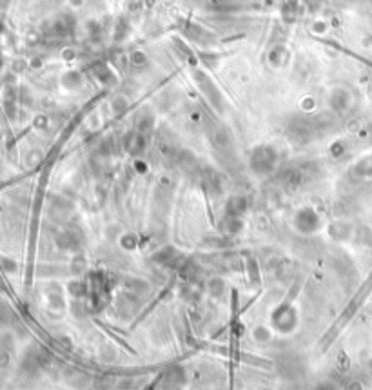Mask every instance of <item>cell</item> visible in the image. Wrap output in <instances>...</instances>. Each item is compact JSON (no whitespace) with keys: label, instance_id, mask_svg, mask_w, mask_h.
<instances>
[{"label":"cell","instance_id":"cell-1","mask_svg":"<svg viewBox=\"0 0 372 390\" xmlns=\"http://www.w3.org/2000/svg\"><path fill=\"white\" fill-rule=\"evenodd\" d=\"M278 160V152L271 145H258L249 158V165L256 174H269L274 169Z\"/></svg>","mask_w":372,"mask_h":390},{"label":"cell","instance_id":"cell-2","mask_svg":"<svg viewBox=\"0 0 372 390\" xmlns=\"http://www.w3.org/2000/svg\"><path fill=\"white\" fill-rule=\"evenodd\" d=\"M296 325H298V316H296V310L289 305L278 307V310L272 314V327L276 328L278 332L289 334L294 330Z\"/></svg>","mask_w":372,"mask_h":390},{"label":"cell","instance_id":"cell-3","mask_svg":"<svg viewBox=\"0 0 372 390\" xmlns=\"http://www.w3.org/2000/svg\"><path fill=\"white\" fill-rule=\"evenodd\" d=\"M321 220L318 216L314 209L305 207V209H300L294 216V227L296 231H300L303 234H314L316 231H320Z\"/></svg>","mask_w":372,"mask_h":390},{"label":"cell","instance_id":"cell-4","mask_svg":"<svg viewBox=\"0 0 372 390\" xmlns=\"http://www.w3.org/2000/svg\"><path fill=\"white\" fill-rule=\"evenodd\" d=\"M195 78H196V84L200 86V89L204 91V95L209 98L211 104L215 105V107H218V109H222L224 100H222V95H220V91L215 87V84H213L204 73H195Z\"/></svg>","mask_w":372,"mask_h":390},{"label":"cell","instance_id":"cell-5","mask_svg":"<svg viewBox=\"0 0 372 390\" xmlns=\"http://www.w3.org/2000/svg\"><path fill=\"white\" fill-rule=\"evenodd\" d=\"M211 140L213 145L218 149L220 152H231L233 151V136L225 127L222 125H213L211 129Z\"/></svg>","mask_w":372,"mask_h":390},{"label":"cell","instance_id":"cell-6","mask_svg":"<svg viewBox=\"0 0 372 390\" xmlns=\"http://www.w3.org/2000/svg\"><path fill=\"white\" fill-rule=\"evenodd\" d=\"M143 149H145V136H143V133L136 131V133L129 134L127 136V151L133 152V154H140Z\"/></svg>","mask_w":372,"mask_h":390},{"label":"cell","instance_id":"cell-7","mask_svg":"<svg viewBox=\"0 0 372 390\" xmlns=\"http://www.w3.org/2000/svg\"><path fill=\"white\" fill-rule=\"evenodd\" d=\"M207 8L216 11H231L244 4V0H206Z\"/></svg>","mask_w":372,"mask_h":390},{"label":"cell","instance_id":"cell-8","mask_svg":"<svg viewBox=\"0 0 372 390\" xmlns=\"http://www.w3.org/2000/svg\"><path fill=\"white\" fill-rule=\"evenodd\" d=\"M330 104L336 111H343L348 104V93L345 89H336L330 95Z\"/></svg>","mask_w":372,"mask_h":390},{"label":"cell","instance_id":"cell-9","mask_svg":"<svg viewBox=\"0 0 372 390\" xmlns=\"http://www.w3.org/2000/svg\"><path fill=\"white\" fill-rule=\"evenodd\" d=\"M185 35H187V37H191L193 40H196V42H200V44H209L211 40H213V37H211L207 31H204V29H200V28H196V26H187Z\"/></svg>","mask_w":372,"mask_h":390},{"label":"cell","instance_id":"cell-10","mask_svg":"<svg viewBox=\"0 0 372 390\" xmlns=\"http://www.w3.org/2000/svg\"><path fill=\"white\" fill-rule=\"evenodd\" d=\"M245 209H247V200L244 196H236L229 202V216H240L245 213Z\"/></svg>","mask_w":372,"mask_h":390},{"label":"cell","instance_id":"cell-11","mask_svg":"<svg viewBox=\"0 0 372 390\" xmlns=\"http://www.w3.org/2000/svg\"><path fill=\"white\" fill-rule=\"evenodd\" d=\"M55 35H58V37H66V35H69L73 31V20H69L67 17H62V19H58L57 22H55Z\"/></svg>","mask_w":372,"mask_h":390},{"label":"cell","instance_id":"cell-12","mask_svg":"<svg viewBox=\"0 0 372 390\" xmlns=\"http://www.w3.org/2000/svg\"><path fill=\"white\" fill-rule=\"evenodd\" d=\"M178 163H180L183 169H189V171L196 169V165H198L196 158L193 156V152H189V151H181L180 154H178Z\"/></svg>","mask_w":372,"mask_h":390},{"label":"cell","instance_id":"cell-13","mask_svg":"<svg viewBox=\"0 0 372 390\" xmlns=\"http://www.w3.org/2000/svg\"><path fill=\"white\" fill-rule=\"evenodd\" d=\"M69 292H71L75 298H82V296H86L87 287L84 285L82 281H75V283H69Z\"/></svg>","mask_w":372,"mask_h":390},{"label":"cell","instance_id":"cell-14","mask_svg":"<svg viewBox=\"0 0 372 390\" xmlns=\"http://www.w3.org/2000/svg\"><path fill=\"white\" fill-rule=\"evenodd\" d=\"M254 339L260 343L263 341H269V338H271V330H269L267 327H256L254 328V332H253Z\"/></svg>","mask_w":372,"mask_h":390},{"label":"cell","instance_id":"cell-15","mask_svg":"<svg viewBox=\"0 0 372 390\" xmlns=\"http://www.w3.org/2000/svg\"><path fill=\"white\" fill-rule=\"evenodd\" d=\"M296 10H298V4H296V0H287L285 6H283V17L285 19H294L296 17Z\"/></svg>","mask_w":372,"mask_h":390},{"label":"cell","instance_id":"cell-16","mask_svg":"<svg viewBox=\"0 0 372 390\" xmlns=\"http://www.w3.org/2000/svg\"><path fill=\"white\" fill-rule=\"evenodd\" d=\"M122 247L129 249V251H133V249L136 247V238H134V234H124V236H122Z\"/></svg>","mask_w":372,"mask_h":390},{"label":"cell","instance_id":"cell-17","mask_svg":"<svg viewBox=\"0 0 372 390\" xmlns=\"http://www.w3.org/2000/svg\"><path fill=\"white\" fill-rule=\"evenodd\" d=\"M209 290H211V294H220V292L224 290V281L218 280V278L211 280L209 281Z\"/></svg>","mask_w":372,"mask_h":390},{"label":"cell","instance_id":"cell-18","mask_svg":"<svg viewBox=\"0 0 372 390\" xmlns=\"http://www.w3.org/2000/svg\"><path fill=\"white\" fill-rule=\"evenodd\" d=\"M131 62L134 64V66H142V64H145V55L140 51L133 53V57H131Z\"/></svg>","mask_w":372,"mask_h":390}]
</instances>
